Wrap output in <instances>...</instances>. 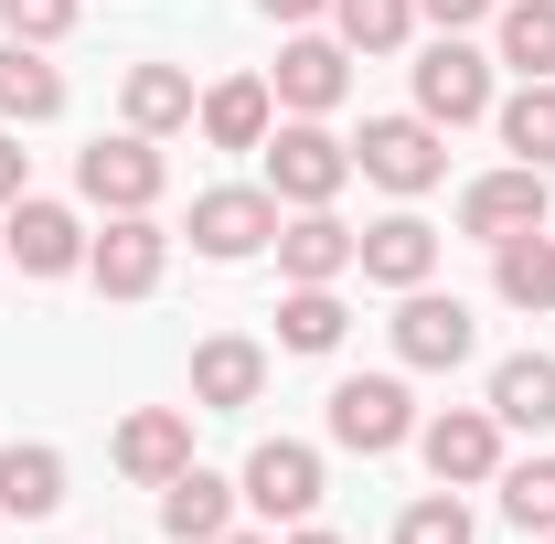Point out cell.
<instances>
[{
  "instance_id": "cell-18",
  "label": "cell",
  "mask_w": 555,
  "mask_h": 544,
  "mask_svg": "<svg viewBox=\"0 0 555 544\" xmlns=\"http://www.w3.org/2000/svg\"><path fill=\"white\" fill-rule=\"evenodd\" d=\"M118 470L150 480V491L182 480V470H193V416H182V406H139L129 427H118Z\"/></svg>"
},
{
  "instance_id": "cell-29",
  "label": "cell",
  "mask_w": 555,
  "mask_h": 544,
  "mask_svg": "<svg viewBox=\"0 0 555 544\" xmlns=\"http://www.w3.org/2000/svg\"><path fill=\"white\" fill-rule=\"evenodd\" d=\"M502 513L524 534H555V459H502Z\"/></svg>"
},
{
  "instance_id": "cell-14",
  "label": "cell",
  "mask_w": 555,
  "mask_h": 544,
  "mask_svg": "<svg viewBox=\"0 0 555 544\" xmlns=\"http://www.w3.org/2000/svg\"><path fill=\"white\" fill-rule=\"evenodd\" d=\"M352 246H363V235H352L343 213L310 204V213H288V224H278V277H288V288H332V277L352 268Z\"/></svg>"
},
{
  "instance_id": "cell-36",
  "label": "cell",
  "mask_w": 555,
  "mask_h": 544,
  "mask_svg": "<svg viewBox=\"0 0 555 544\" xmlns=\"http://www.w3.org/2000/svg\"><path fill=\"white\" fill-rule=\"evenodd\" d=\"M214 544H268V534H214Z\"/></svg>"
},
{
  "instance_id": "cell-11",
  "label": "cell",
  "mask_w": 555,
  "mask_h": 544,
  "mask_svg": "<svg viewBox=\"0 0 555 544\" xmlns=\"http://www.w3.org/2000/svg\"><path fill=\"white\" fill-rule=\"evenodd\" d=\"M193 246H204L214 268H235V257L278 246V193H257V182H224V193H204V204H193Z\"/></svg>"
},
{
  "instance_id": "cell-37",
  "label": "cell",
  "mask_w": 555,
  "mask_h": 544,
  "mask_svg": "<svg viewBox=\"0 0 555 544\" xmlns=\"http://www.w3.org/2000/svg\"><path fill=\"white\" fill-rule=\"evenodd\" d=\"M545 544H555V534H545Z\"/></svg>"
},
{
  "instance_id": "cell-4",
  "label": "cell",
  "mask_w": 555,
  "mask_h": 544,
  "mask_svg": "<svg viewBox=\"0 0 555 544\" xmlns=\"http://www.w3.org/2000/svg\"><path fill=\"white\" fill-rule=\"evenodd\" d=\"M332 438L363 449V459H385V449L416 438V396L396 374H343V385H332Z\"/></svg>"
},
{
  "instance_id": "cell-9",
  "label": "cell",
  "mask_w": 555,
  "mask_h": 544,
  "mask_svg": "<svg viewBox=\"0 0 555 544\" xmlns=\"http://www.w3.org/2000/svg\"><path fill=\"white\" fill-rule=\"evenodd\" d=\"M235 502H257L268 523H310L321 513V449H299V438H268L246 480H235Z\"/></svg>"
},
{
  "instance_id": "cell-30",
  "label": "cell",
  "mask_w": 555,
  "mask_h": 544,
  "mask_svg": "<svg viewBox=\"0 0 555 544\" xmlns=\"http://www.w3.org/2000/svg\"><path fill=\"white\" fill-rule=\"evenodd\" d=\"M396 544H470V513H460V491H427L396 513Z\"/></svg>"
},
{
  "instance_id": "cell-27",
  "label": "cell",
  "mask_w": 555,
  "mask_h": 544,
  "mask_svg": "<svg viewBox=\"0 0 555 544\" xmlns=\"http://www.w3.org/2000/svg\"><path fill=\"white\" fill-rule=\"evenodd\" d=\"M343 332H352V321H343L332 288H288V299H278V341H288V352H332Z\"/></svg>"
},
{
  "instance_id": "cell-15",
  "label": "cell",
  "mask_w": 555,
  "mask_h": 544,
  "mask_svg": "<svg viewBox=\"0 0 555 544\" xmlns=\"http://www.w3.org/2000/svg\"><path fill=\"white\" fill-rule=\"evenodd\" d=\"M352 268L374 277V288H427V268H438V224H427V213H385V224H363Z\"/></svg>"
},
{
  "instance_id": "cell-31",
  "label": "cell",
  "mask_w": 555,
  "mask_h": 544,
  "mask_svg": "<svg viewBox=\"0 0 555 544\" xmlns=\"http://www.w3.org/2000/svg\"><path fill=\"white\" fill-rule=\"evenodd\" d=\"M0 33H11V43H65L75 0H0Z\"/></svg>"
},
{
  "instance_id": "cell-20",
  "label": "cell",
  "mask_w": 555,
  "mask_h": 544,
  "mask_svg": "<svg viewBox=\"0 0 555 544\" xmlns=\"http://www.w3.org/2000/svg\"><path fill=\"white\" fill-rule=\"evenodd\" d=\"M118 107H129L139 139H171V129H193V75H182V65H129Z\"/></svg>"
},
{
  "instance_id": "cell-32",
  "label": "cell",
  "mask_w": 555,
  "mask_h": 544,
  "mask_svg": "<svg viewBox=\"0 0 555 544\" xmlns=\"http://www.w3.org/2000/svg\"><path fill=\"white\" fill-rule=\"evenodd\" d=\"M416 11H427L438 33H470V22H491V11H502V0H416Z\"/></svg>"
},
{
  "instance_id": "cell-13",
  "label": "cell",
  "mask_w": 555,
  "mask_h": 544,
  "mask_svg": "<svg viewBox=\"0 0 555 544\" xmlns=\"http://www.w3.org/2000/svg\"><path fill=\"white\" fill-rule=\"evenodd\" d=\"M343 86H352V43H321V33L278 43V75H268V96L288 107V118H321V107H343Z\"/></svg>"
},
{
  "instance_id": "cell-24",
  "label": "cell",
  "mask_w": 555,
  "mask_h": 544,
  "mask_svg": "<svg viewBox=\"0 0 555 544\" xmlns=\"http://www.w3.org/2000/svg\"><path fill=\"white\" fill-rule=\"evenodd\" d=\"M491 288H502L513 310H555V235H545V224L491 246Z\"/></svg>"
},
{
  "instance_id": "cell-34",
  "label": "cell",
  "mask_w": 555,
  "mask_h": 544,
  "mask_svg": "<svg viewBox=\"0 0 555 544\" xmlns=\"http://www.w3.org/2000/svg\"><path fill=\"white\" fill-rule=\"evenodd\" d=\"M268 22H310V11H332V0H257Z\"/></svg>"
},
{
  "instance_id": "cell-33",
  "label": "cell",
  "mask_w": 555,
  "mask_h": 544,
  "mask_svg": "<svg viewBox=\"0 0 555 544\" xmlns=\"http://www.w3.org/2000/svg\"><path fill=\"white\" fill-rule=\"evenodd\" d=\"M22 171H33V150H22V139H11V129H0V213H11V204H22Z\"/></svg>"
},
{
  "instance_id": "cell-19",
  "label": "cell",
  "mask_w": 555,
  "mask_h": 544,
  "mask_svg": "<svg viewBox=\"0 0 555 544\" xmlns=\"http://www.w3.org/2000/svg\"><path fill=\"white\" fill-rule=\"evenodd\" d=\"M160 534L171 544H214V534H235V480H214L204 459L182 480H160Z\"/></svg>"
},
{
  "instance_id": "cell-21",
  "label": "cell",
  "mask_w": 555,
  "mask_h": 544,
  "mask_svg": "<svg viewBox=\"0 0 555 544\" xmlns=\"http://www.w3.org/2000/svg\"><path fill=\"white\" fill-rule=\"evenodd\" d=\"M0 118H22V129L65 118V75L43 65V43H0Z\"/></svg>"
},
{
  "instance_id": "cell-2",
  "label": "cell",
  "mask_w": 555,
  "mask_h": 544,
  "mask_svg": "<svg viewBox=\"0 0 555 544\" xmlns=\"http://www.w3.org/2000/svg\"><path fill=\"white\" fill-rule=\"evenodd\" d=\"M75 193L96 213H150L160 204V139H139V129L86 139V150H75Z\"/></svg>"
},
{
  "instance_id": "cell-16",
  "label": "cell",
  "mask_w": 555,
  "mask_h": 544,
  "mask_svg": "<svg viewBox=\"0 0 555 544\" xmlns=\"http://www.w3.org/2000/svg\"><path fill=\"white\" fill-rule=\"evenodd\" d=\"M268 396V352L246 332H214L204 352H193V406L204 416H235V406H257Z\"/></svg>"
},
{
  "instance_id": "cell-8",
  "label": "cell",
  "mask_w": 555,
  "mask_h": 544,
  "mask_svg": "<svg viewBox=\"0 0 555 544\" xmlns=\"http://www.w3.org/2000/svg\"><path fill=\"white\" fill-rule=\"evenodd\" d=\"M470 299H438V288H396V352H406L416 374H449V363H470Z\"/></svg>"
},
{
  "instance_id": "cell-7",
  "label": "cell",
  "mask_w": 555,
  "mask_h": 544,
  "mask_svg": "<svg viewBox=\"0 0 555 544\" xmlns=\"http://www.w3.org/2000/svg\"><path fill=\"white\" fill-rule=\"evenodd\" d=\"M171 268V235L150 224V213H107V235H86V277L107 288V299H150Z\"/></svg>"
},
{
  "instance_id": "cell-22",
  "label": "cell",
  "mask_w": 555,
  "mask_h": 544,
  "mask_svg": "<svg viewBox=\"0 0 555 544\" xmlns=\"http://www.w3.org/2000/svg\"><path fill=\"white\" fill-rule=\"evenodd\" d=\"M65 513V459L54 449H0V523H43Z\"/></svg>"
},
{
  "instance_id": "cell-12",
  "label": "cell",
  "mask_w": 555,
  "mask_h": 544,
  "mask_svg": "<svg viewBox=\"0 0 555 544\" xmlns=\"http://www.w3.org/2000/svg\"><path fill=\"white\" fill-rule=\"evenodd\" d=\"M0 246H11V268H22V277H75V268H86V224H75L65 204H43V193L11 204Z\"/></svg>"
},
{
  "instance_id": "cell-23",
  "label": "cell",
  "mask_w": 555,
  "mask_h": 544,
  "mask_svg": "<svg viewBox=\"0 0 555 544\" xmlns=\"http://www.w3.org/2000/svg\"><path fill=\"white\" fill-rule=\"evenodd\" d=\"M491 416H502V427H555V352L491 363Z\"/></svg>"
},
{
  "instance_id": "cell-10",
  "label": "cell",
  "mask_w": 555,
  "mask_h": 544,
  "mask_svg": "<svg viewBox=\"0 0 555 544\" xmlns=\"http://www.w3.org/2000/svg\"><path fill=\"white\" fill-rule=\"evenodd\" d=\"M416 449H427L438 491H460V480H502V416H491V406H449V416L416 427Z\"/></svg>"
},
{
  "instance_id": "cell-3",
  "label": "cell",
  "mask_w": 555,
  "mask_h": 544,
  "mask_svg": "<svg viewBox=\"0 0 555 544\" xmlns=\"http://www.w3.org/2000/svg\"><path fill=\"white\" fill-rule=\"evenodd\" d=\"M352 171L385 182V193H427V182H449V139L427 129V118H363Z\"/></svg>"
},
{
  "instance_id": "cell-1",
  "label": "cell",
  "mask_w": 555,
  "mask_h": 544,
  "mask_svg": "<svg viewBox=\"0 0 555 544\" xmlns=\"http://www.w3.org/2000/svg\"><path fill=\"white\" fill-rule=\"evenodd\" d=\"M352 182V139H332L321 129V118H288V129H268V193L278 204H332V193H343Z\"/></svg>"
},
{
  "instance_id": "cell-17",
  "label": "cell",
  "mask_w": 555,
  "mask_h": 544,
  "mask_svg": "<svg viewBox=\"0 0 555 544\" xmlns=\"http://www.w3.org/2000/svg\"><path fill=\"white\" fill-rule=\"evenodd\" d=\"M193 118H204L214 150H268L278 96H268V75H224V86H204V96H193Z\"/></svg>"
},
{
  "instance_id": "cell-6",
  "label": "cell",
  "mask_w": 555,
  "mask_h": 544,
  "mask_svg": "<svg viewBox=\"0 0 555 544\" xmlns=\"http://www.w3.org/2000/svg\"><path fill=\"white\" fill-rule=\"evenodd\" d=\"M534 224H555V193L534 160H513V171H481L470 193H460V235H481V246H502V235H534Z\"/></svg>"
},
{
  "instance_id": "cell-25",
  "label": "cell",
  "mask_w": 555,
  "mask_h": 544,
  "mask_svg": "<svg viewBox=\"0 0 555 544\" xmlns=\"http://www.w3.org/2000/svg\"><path fill=\"white\" fill-rule=\"evenodd\" d=\"M502 150L555 171V75H524V96H502Z\"/></svg>"
},
{
  "instance_id": "cell-5",
  "label": "cell",
  "mask_w": 555,
  "mask_h": 544,
  "mask_svg": "<svg viewBox=\"0 0 555 544\" xmlns=\"http://www.w3.org/2000/svg\"><path fill=\"white\" fill-rule=\"evenodd\" d=\"M416 118H427V129H470V118H491V65L460 43V33H438V43L416 54Z\"/></svg>"
},
{
  "instance_id": "cell-28",
  "label": "cell",
  "mask_w": 555,
  "mask_h": 544,
  "mask_svg": "<svg viewBox=\"0 0 555 544\" xmlns=\"http://www.w3.org/2000/svg\"><path fill=\"white\" fill-rule=\"evenodd\" d=\"M332 22H343L352 54H396L416 33V0H332Z\"/></svg>"
},
{
  "instance_id": "cell-26",
  "label": "cell",
  "mask_w": 555,
  "mask_h": 544,
  "mask_svg": "<svg viewBox=\"0 0 555 544\" xmlns=\"http://www.w3.org/2000/svg\"><path fill=\"white\" fill-rule=\"evenodd\" d=\"M502 65L555 75V0H502Z\"/></svg>"
},
{
  "instance_id": "cell-35",
  "label": "cell",
  "mask_w": 555,
  "mask_h": 544,
  "mask_svg": "<svg viewBox=\"0 0 555 544\" xmlns=\"http://www.w3.org/2000/svg\"><path fill=\"white\" fill-rule=\"evenodd\" d=\"M288 544H343V534H321V523H299V534H288Z\"/></svg>"
}]
</instances>
